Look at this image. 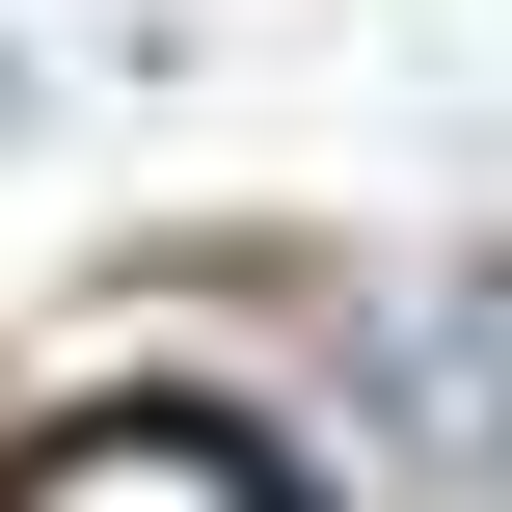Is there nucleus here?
Here are the masks:
<instances>
[{"instance_id":"f257e3e1","label":"nucleus","mask_w":512,"mask_h":512,"mask_svg":"<svg viewBox=\"0 0 512 512\" xmlns=\"http://www.w3.org/2000/svg\"><path fill=\"white\" fill-rule=\"evenodd\" d=\"M351 486L378 512H512V297H405L351 378H324Z\"/></svg>"},{"instance_id":"f03ea898","label":"nucleus","mask_w":512,"mask_h":512,"mask_svg":"<svg viewBox=\"0 0 512 512\" xmlns=\"http://www.w3.org/2000/svg\"><path fill=\"white\" fill-rule=\"evenodd\" d=\"M0 512H297V486H270L243 432H54Z\"/></svg>"}]
</instances>
